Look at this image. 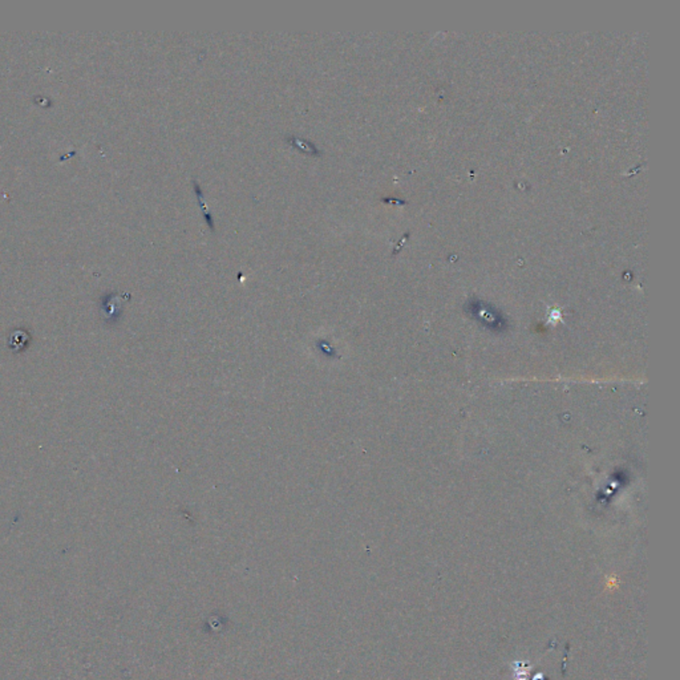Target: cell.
Masks as SVG:
<instances>
[{"label":"cell","mask_w":680,"mask_h":680,"mask_svg":"<svg viewBox=\"0 0 680 680\" xmlns=\"http://www.w3.org/2000/svg\"><path fill=\"white\" fill-rule=\"evenodd\" d=\"M287 141L293 145V147L299 149L300 152H305V153H310V154H315V156H319L320 152L316 149L315 145H313L310 141H306V140H302V138H298L295 136H289L287 137Z\"/></svg>","instance_id":"cell-1"},{"label":"cell","mask_w":680,"mask_h":680,"mask_svg":"<svg viewBox=\"0 0 680 680\" xmlns=\"http://www.w3.org/2000/svg\"><path fill=\"white\" fill-rule=\"evenodd\" d=\"M617 586H618V585H617V581H615V579H610V581L607 582V588H615Z\"/></svg>","instance_id":"cell-2"}]
</instances>
